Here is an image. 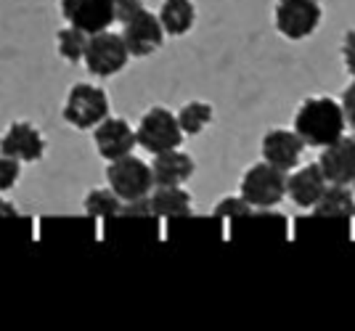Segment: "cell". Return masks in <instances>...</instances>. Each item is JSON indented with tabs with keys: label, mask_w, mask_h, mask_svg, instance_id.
I'll return each mask as SVG.
<instances>
[{
	"label": "cell",
	"mask_w": 355,
	"mask_h": 331,
	"mask_svg": "<svg viewBox=\"0 0 355 331\" xmlns=\"http://www.w3.org/2000/svg\"><path fill=\"white\" fill-rule=\"evenodd\" d=\"M345 114H342L340 101L329 96H313L305 98L295 114V133L305 146L324 149L334 143L337 138L345 136Z\"/></svg>",
	"instance_id": "obj_1"
},
{
	"label": "cell",
	"mask_w": 355,
	"mask_h": 331,
	"mask_svg": "<svg viewBox=\"0 0 355 331\" xmlns=\"http://www.w3.org/2000/svg\"><path fill=\"white\" fill-rule=\"evenodd\" d=\"M112 114L109 106V96L101 85L93 82H77L69 88L64 106H61V117L64 122L74 127V130H93L101 120H106Z\"/></svg>",
	"instance_id": "obj_2"
},
{
	"label": "cell",
	"mask_w": 355,
	"mask_h": 331,
	"mask_svg": "<svg viewBox=\"0 0 355 331\" xmlns=\"http://www.w3.org/2000/svg\"><path fill=\"white\" fill-rule=\"evenodd\" d=\"M183 138L186 136L178 125L175 111H170L167 106H151L135 127V143L151 156L170 149H180Z\"/></svg>",
	"instance_id": "obj_3"
},
{
	"label": "cell",
	"mask_w": 355,
	"mask_h": 331,
	"mask_svg": "<svg viewBox=\"0 0 355 331\" xmlns=\"http://www.w3.org/2000/svg\"><path fill=\"white\" fill-rule=\"evenodd\" d=\"M106 183L122 202L146 199L154 191L151 181V165L138 159L135 154H125L119 159H112L106 167Z\"/></svg>",
	"instance_id": "obj_4"
},
{
	"label": "cell",
	"mask_w": 355,
	"mask_h": 331,
	"mask_svg": "<svg viewBox=\"0 0 355 331\" xmlns=\"http://www.w3.org/2000/svg\"><path fill=\"white\" fill-rule=\"evenodd\" d=\"M130 61L128 46L117 32L101 30L96 35H88V46L83 53V64L90 75L96 77H114L119 75Z\"/></svg>",
	"instance_id": "obj_5"
},
{
	"label": "cell",
	"mask_w": 355,
	"mask_h": 331,
	"mask_svg": "<svg viewBox=\"0 0 355 331\" xmlns=\"http://www.w3.org/2000/svg\"><path fill=\"white\" fill-rule=\"evenodd\" d=\"M286 194V172L279 167L257 162L241 178V196L250 202L252 210H270Z\"/></svg>",
	"instance_id": "obj_6"
},
{
	"label": "cell",
	"mask_w": 355,
	"mask_h": 331,
	"mask_svg": "<svg viewBox=\"0 0 355 331\" xmlns=\"http://www.w3.org/2000/svg\"><path fill=\"white\" fill-rule=\"evenodd\" d=\"M324 8L318 0H276L273 21L286 40H305L321 24Z\"/></svg>",
	"instance_id": "obj_7"
},
{
	"label": "cell",
	"mask_w": 355,
	"mask_h": 331,
	"mask_svg": "<svg viewBox=\"0 0 355 331\" xmlns=\"http://www.w3.org/2000/svg\"><path fill=\"white\" fill-rule=\"evenodd\" d=\"M45 151H48V141H45L43 130L35 122L16 120L0 136V154L14 156L21 165L40 162L45 156Z\"/></svg>",
	"instance_id": "obj_8"
},
{
	"label": "cell",
	"mask_w": 355,
	"mask_h": 331,
	"mask_svg": "<svg viewBox=\"0 0 355 331\" xmlns=\"http://www.w3.org/2000/svg\"><path fill=\"white\" fill-rule=\"evenodd\" d=\"M119 35H122V40L128 46V53L135 56V59H146L151 53H157L164 46V37H167L159 16L154 11H148V8L135 14L133 19H128L122 24Z\"/></svg>",
	"instance_id": "obj_9"
},
{
	"label": "cell",
	"mask_w": 355,
	"mask_h": 331,
	"mask_svg": "<svg viewBox=\"0 0 355 331\" xmlns=\"http://www.w3.org/2000/svg\"><path fill=\"white\" fill-rule=\"evenodd\" d=\"M67 24L96 35L114 24V0H59Z\"/></svg>",
	"instance_id": "obj_10"
},
{
	"label": "cell",
	"mask_w": 355,
	"mask_h": 331,
	"mask_svg": "<svg viewBox=\"0 0 355 331\" xmlns=\"http://www.w3.org/2000/svg\"><path fill=\"white\" fill-rule=\"evenodd\" d=\"M93 143L96 151L104 156V159H119L125 154H133L135 143V127L125 117H106L93 127Z\"/></svg>",
	"instance_id": "obj_11"
},
{
	"label": "cell",
	"mask_w": 355,
	"mask_h": 331,
	"mask_svg": "<svg viewBox=\"0 0 355 331\" xmlns=\"http://www.w3.org/2000/svg\"><path fill=\"white\" fill-rule=\"evenodd\" d=\"M302 149L305 143L300 141L295 130H284V127H273L263 136V143H260V151H263V162L279 167L284 172L295 170L302 159Z\"/></svg>",
	"instance_id": "obj_12"
},
{
	"label": "cell",
	"mask_w": 355,
	"mask_h": 331,
	"mask_svg": "<svg viewBox=\"0 0 355 331\" xmlns=\"http://www.w3.org/2000/svg\"><path fill=\"white\" fill-rule=\"evenodd\" d=\"M315 165L321 167L326 183H347L355 178V141L353 138H337L321 149V156Z\"/></svg>",
	"instance_id": "obj_13"
},
{
	"label": "cell",
	"mask_w": 355,
	"mask_h": 331,
	"mask_svg": "<svg viewBox=\"0 0 355 331\" xmlns=\"http://www.w3.org/2000/svg\"><path fill=\"white\" fill-rule=\"evenodd\" d=\"M196 170L191 154L180 149H170L162 154H154L151 162V181L154 186H183Z\"/></svg>",
	"instance_id": "obj_14"
},
{
	"label": "cell",
	"mask_w": 355,
	"mask_h": 331,
	"mask_svg": "<svg viewBox=\"0 0 355 331\" xmlns=\"http://www.w3.org/2000/svg\"><path fill=\"white\" fill-rule=\"evenodd\" d=\"M326 188V178L324 172H321V167L315 165H305L295 170L289 178H286V196L295 202L297 207H302V210H311L313 204L321 199Z\"/></svg>",
	"instance_id": "obj_15"
},
{
	"label": "cell",
	"mask_w": 355,
	"mask_h": 331,
	"mask_svg": "<svg viewBox=\"0 0 355 331\" xmlns=\"http://www.w3.org/2000/svg\"><path fill=\"white\" fill-rule=\"evenodd\" d=\"M157 191L148 194V210L154 217H167V220H180L193 212L191 194L183 186H154Z\"/></svg>",
	"instance_id": "obj_16"
},
{
	"label": "cell",
	"mask_w": 355,
	"mask_h": 331,
	"mask_svg": "<svg viewBox=\"0 0 355 331\" xmlns=\"http://www.w3.org/2000/svg\"><path fill=\"white\" fill-rule=\"evenodd\" d=\"M318 217H353L355 215V191L345 183H326L321 199L311 207Z\"/></svg>",
	"instance_id": "obj_17"
},
{
	"label": "cell",
	"mask_w": 355,
	"mask_h": 331,
	"mask_svg": "<svg viewBox=\"0 0 355 331\" xmlns=\"http://www.w3.org/2000/svg\"><path fill=\"white\" fill-rule=\"evenodd\" d=\"M157 16L162 21L164 35L180 37V35L191 32V27L196 24V6L191 0H162Z\"/></svg>",
	"instance_id": "obj_18"
},
{
	"label": "cell",
	"mask_w": 355,
	"mask_h": 331,
	"mask_svg": "<svg viewBox=\"0 0 355 331\" xmlns=\"http://www.w3.org/2000/svg\"><path fill=\"white\" fill-rule=\"evenodd\" d=\"M175 117L180 130H183V136H199V133L207 130V125L215 117V109L207 101H189Z\"/></svg>",
	"instance_id": "obj_19"
},
{
	"label": "cell",
	"mask_w": 355,
	"mask_h": 331,
	"mask_svg": "<svg viewBox=\"0 0 355 331\" xmlns=\"http://www.w3.org/2000/svg\"><path fill=\"white\" fill-rule=\"evenodd\" d=\"M83 207H85V215L96 223V220H109L112 215H117L119 207H122V199L106 186V188H93V191H88Z\"/></svg>",
	"instance_id": "obj_20"
},
{
	"label": "cell",
	"mask_w": 355,
	"mask_h": 331,
	"mask_svg": "<svg viewBox=\"0 0 355 331\" xmlns=\"http://www.w3.org/2000/svg\"><path fill=\"white\" fill-rule=\"evenodd\" d=\"M85 46H88V32L77 30L72 24H67L56 32V51L67 64H80Z\"/></svg>",
	"instance_id": "obj_21"
},
{
	"label": "cell",
	"mask_w": 355,
	"mask_h": 331,
	"mask_svg": "<svg viewBox=\"0 0 355 331\" xmlns=\"http://www.w3.org/2000/svg\"><path fill=\"white\" fill-rule=\"evenodd\" d=\"M252 212L254 210H252L250 202L244 196H225V199H220L215 204L212 215L215 217H225V220H236V217H250Z\"/></svg>",
	"instance_id": "obj_22"
},
{
	"label": "cell",
	"mask_w": 355,
	"mask_h": 331,
	"mask_svg": "<svg viewBox=\"0 0 355 331\" xmlns=\"http://www.w3.org/2000/svg\"><path fill=\"white\" fill-rule=\"evenodd\" d=\"M21 178V162L14 159V156H6L0 154V194L16 188V183Z\"/></svg>",
	"instance_id": "obj_23"
},
{
	"label": "cell",
	"mask_w": 355,
	"mask_h": 331,
	"mask_svg": "<svg viewBox=\"0 0 355 331\" xmlns=\"http://www.w3.org/2000/svg\"><path fill=\"white\" fill-rule=\"evenodd\" d=\"M146 8L144 0H114V21L125 24L128 19H133L135 14H141Z\"/></svg>",
	"instance_id": "obj_24"
},
{
	"label": "cell",
	"mask_w": 355,
	"mask_h": 331,
	"mask_svg": "<svg viewBox=\"0 0 355 331\" xmlns=\"http://www.w3.org/2000/svg\"><path fill=\"white\" fill-rule=\"evenodd\" d=\"M342 59H345L347 72L355 77V30H347L342 37Z\"/></svg>",
	"instance_id": "obj_25"
},
{
	"label": "cell",
	"mask_w": 355,
	"mask_h": 331,
	"mask_svg": "<svg viewBox=\"0 0 355 331\" xmlns=\"http://www.w3.org/2000/svg\"><path fill=\"white\" fill-rule=\"evenodd\" d=\"M340 106H342V114H345V122H347L350 127H355V82L345 88Z\"/></svg>",
	"instance_id": "obj_26"
},
{
	"label": "cell",
	"mask_w": 355,
	"mask_h": 331,
	"mask_svg": "<svg viewBox=\"0 0 355 331\" xmlns=\"http://www.w3.org/2000/svg\"><path fill=\"white\" fill-rule=\"evenodd\" d=\"M350 183H353V191H355V178H353V181H350Z\"/></svg>",
	"instance_id": "obj_27"
},
{
	"label": "cell",
	"mask_w": 355,
	"mask_h": 331,
	"mask_svg": "<svg viewBox=\"0 0 355 331\" xmlns=\"http://www.w3.org/2000/svg\"><path fill=\"white\" fill-rule=\"evenodd\" d=\"M353 141H355V136H353Z\"/></svg>",
	"instance_id": "obj_28"
},
{
	"label": "cell",
	"mask_w": 355,
	"mask_h": 331,
	"mask_svg": "<svg viewBox=\"0 0 355 331\" xmlns=\"http://www.w3.org/2000/svg\"><path fill=\"white\" fill-rule=\"evenodd\" d=\"M353 217H355V215H353Z\"/></svg>",
	"instance_id": "obj_29"
}]
</instances>
